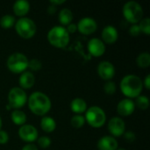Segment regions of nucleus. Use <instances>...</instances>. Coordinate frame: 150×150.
Listing matches in <instances>:
<instances>
[{"mask_svg":"<svg viewBox=\"0 0 150 150\" xmlns=\"http://www.w3.org/2000/svg\"><path fill=\"white\" fill-rule=\"evenodd\" d=\"M28 107L35 115L43 116L50 111L51 101L46 94L40 91H36L32 93L29 97Z\"/></svg>","mask_w":150,"mask_h":150,"instance_id":"obj_1","label":"nucleus"},{"mask_svg":"<svg viewBox=\"0 0 150 150\" xmlns=\"http://www.w3.org/2000/svg\"><path fill=\"white\" fill-rule=\"evenodd\" d=\"M142 88L143 83L142 79L135 75H127L124 76L120 82V91L129 99L140 96Z\"/></svg>","mask_w":150,"mask_h":150,"instance_id":"obj_2","label":"nucleus"},{"mask_svg":"<svg viewBox=\"0 0 150 150\" xmlns=\"http://www.w3.org/2000/svg\"><path fill=\"white\" fill-rule=\"evenodd\" d=\"M48 42L58 48L65 47L69 42V33L65 27L56 25L52 27L47 33Z\"/></svg>","mask_w":150,"mask_h":150,"instance_id":"obj_3","label":"nucleus"},{"mask_svg":"<svg viewBox=\"0 0 150 150\" xmlns=\"http://www.w3.org/2000/svg\"><path fill=\"white\" fill-rule=\"evenodd\" d=\"M123 15L126 20L133 25L137 24L143 18V9L135 1H129L123 6Z\"/></svg>","mask_w":150,"mask_h":150,"instance_id":"obj_4","label":"nucleus"},{"mask_svg":"<svg viewBox=\"0 0 150 150\" xmlns=\"http://www.w3.org/2000/svg\"><path fill=\"white\" fill-rule=\"evenodd\" d=\"M85 121L87 123L94 127V128H99L103 127L106 121V115L103 109H101L98 106H91L88 108L85 112Z\"/></svg>","mask_w":150,"mask_h":150,"instance_id":"obj_5","label":"nucleus"},{"mask_svg":"<svg viewBox=\"0 0 150 150\" xmlns=\"http://www.w3.org/2000/svg\"><path fill=\"white\" fill-rule=\"evenodd\" d=\"M15 30L21 38L31 39L35 35L37 28L33 19L23 17L16 22Z\"/></svg>","mask_w":150,"mask_h":150,"instance_id":"obj_6","label":"nucleus"},{"mask_svg":"<svg viewBox=\"0 0 150 150\" xmlns=\"http://www.w3.org/2000/svg\"><path fill=\"white\" fill-rule=\"evenodd\" d=\"M6 65L8 69L12 73H23L28 68V59L21 53H14L8 57Z\"/></svg>","mask_w":150,"mask_h":150,"instance_id":"obj_7","label":"nucleus"},{"mask_svg":"<svg viewBox=\"0 0 150 150\" xmlns=\"http://www.w3.org/2000/svg\"><path fill=\"white\" fill-rule=\"evenodd\" d=\"M27 101L25 92L20 87H14L10 90L8 93V102L11 107L18 110L25 105Z\"/></svg>","mask_w":150,"mask_h":150,"instance_id":"obj_8","label":"nucleus"},{"mask_svg":"<svg viewBox=\"0 0 150 150\" xmlns=\"http://www.w3.org/2000/svg\"><path fill=\"white\" fill-rule=\"evenodd\" d=\"M98 28V24L95 19L91 18H83L79 20V22L76 25V29L84 35H90L92 34L94 32H96Z\"/></svg>","mask_w":150,"mask_h":150,"instance_id":"obj_9","label":"nucleus"},{"mask_svg":"<svg viewBox=\"0 0 150 150\" xmlns=\"http://www.w3.org/2000/svg\"><path fill=\"white\" fill-rule=\"evenodd\" d=\"M18 135L22 141L32 143L38 139V130L32 125H23L18 130Z\"/></svg>","mask_w":150,"mask_h":150,"instance_id":"obj_10","label":"nucleus"},{"mask_svg":"<svg viewBox=\"0 0 150 150\" xmlns=\"http://www.w3.org/2000/svg\"><path fill=\"white\" fill-rule=\"evenodd\" d=\"M125 122L120 117H113L108 122V130L115 137H120L125 133Z\"/></svg>","mask_w":150,"mask_h":150,"instance_id":"obj_11","label":"nucleus"},{"mask_svg":"<svg viewBox=\"0 0 150 150\" xmlns=\"http://www.w3.org/2000/svg\"><path fill=\"white\" fill-rule=\"evenodd\" d=\"M98 76L106 81L111 80L113 78L115 75V68L112 63H111L108 61L101 62L98 66Z\"/></svg>","mask_w":150,"mask_h":150,"instance_id":"obj_12","label":"nucleus"},{"mask_svg":"<svg viewBox=\"0 0 150 150\" xmlns=\"http://www.w3.org/2000/svg\"><path fill=\"white\" fill-rule=\"evenodd\" d=\"M87 47H88L89 53L94 57H99L103 55L105 52V43L100 39H98V38H93L90 40L88 42Z\"/></svg>","mask_w":150,"mask_h":150,"instance_id":"obj_13","label":"nucleus"},{"mask_svg":"<svg viewBox=\"0 0 150 150\" xmlns=\"http://www.w3.org/2000/svg\"><path fill=\"white\" fill-rule=\"evenodd\" d=\"M135 110V105L134 102L132 99L125 98L119 102L117 105V112L121 116H129L131 115Z\"/></svg>","mask_w":150,"mask_h":150,"instance_id":"obj_14","label":"nucleus"},{"mask_svg":"<svg viewBox=\"0 0 150 150\" xmlns=\"http://www.w3.org/2000/svg\"><path fill=\"white\" fill-rule=\"evenodd\" d=\"M118 31L112 25H106L102 31V41L106 44H113L118 40Z\"/></svg>","mask_w":150,"mask_h":150,"instance_id":"obj_15","label":"nucleus"},{"mask_svg":"<svg viewBox=\"0 0 150 150\" xmlns=\"http://www.w3.org/2000/svg\"><path fill=\"white\" fill-rule=\"evenodd\" d=\"M98 150H116L118 149V142L113 136H104L98 142Z\"/></svg>","mask_w":150,"mask_h":150,"instance_id":"obj_16","label":"nucleus"},{"mask_svg":"<svg viewBox=\"0 0 150 150\" xmlns=\"http://www.w3.org/2000/svg\"><path fill=\"white\" fill-rule=\"evenodd\" d=\"M18 83H19L20 88L23 89V90L24 89L27 90V89L32 88L33 86L34 83H35V78H34L33 74L31 71L23 72L22 75L19 77Z\"/></svg>","mask_w":150,"mask_h":150,"instance_id":"obj_17","label":"nucleus"},{"mask_svg":"<svg viewBox=\"0 0 150 150\" xmlns=\"http://www.w3.org/2000/svg\"><path fill=\"white\" fill-rule=\"evenodd\" d=\"M30 10V4L26 0H18L16 1L13 4V11L15 15L18 17H24L28 13Z\"/></svg>","mask_w":150,"mask_h":150,"instance_id":"obj_18","label":"nucleus"},{"mask_svg":"<svg viewBox=\"0 0 150 150\" xmlns=\"http://www.w3.org/2000/svg\"><path fill=\"white\" fill-rule=\"evenodd\" d=\"M70 109L73 112L76 114H80L85 112L87 110V104L86 102L80 98H76L73 99L70 103Z\"/></svg>","mask_w":150,"mask_h":150,"instance_id":"obj_19","label":"nucleus"},{"mask_svg":"<svg viewBox=\"0 0 150 150\" xmlns=\"http://www.w3.org/2000/svg\"><path fill=\"white\" fill-rule=\"evenodd\" d=\"M40 127L44 132L52 133L56 127V123L54 120L51 117H43L40 121Z\"/></svg>","mask_w":150,"mask_h":150,"instance_id":"obj_20","label":"nucleus"},{"mask_svg":"<svg viewBox=\"0 0 150 150\" xmlns=\"http://www.w3.org/2000/svg\"><path fill=\"white\" fill-rule=\"evenodd\" d=\"M58 18L62 25H69V24H71V22L73 20V13L69 9L64 8V9L61 10Z\"/></svg>","mask_w":150,"mask_h":150,"instance_id":"obj_21","label":"nucleus"},{"mask_svg":"<svg viewBox=\"0 0 150 150\" xmlns=\"http://www.w3.org/2000/svg\"><path fill=\"white\" fill-rule=\"evenodd\" d=\"M11 120L15 125L18 126H23L25 125L26 121V115L25 114L24 112L19 111V110H15L11 112Z\"/></svg>","mask_w":150,"mask_h":150,"instance_id":"obj_22","label":"nucleus"},{"mask_svg":"<svg viewBox=\"0 0 150 150\" xmlns=\"http://www.w3.org/2000/svg\"><path fill=\"white\" fill-rule=\"evenodd\" d=\"M136 63L140 68H148L150 65V54L149 53L144 52L138 55L136 59Z\"/></svg>","mask_w":150,"mask_h":150,"instance_id":"obj_23","label":"nucleus"},{"mask_svg":"<svg viewBox=\"0 0 150 150\" xmlns=\"http://www.w3.org/2000/svg\"><path fill=\"white\" fill-rule=\"evenodd\" d=\"M15 24V18L10 14L3 16L0 19V25L4 29H9L12 27Z\"/></svg>","mask_w":150,"mask_h":150,"instance_id":"obj_24","label":"nucleus"},{"mask_svg":"<svg viewBox=\"0 0 150 150\" xmlns=\"http://www.w3.org/2000/svg\"><path fill=\"white\" fill-rule=\"evenodd\" d=\"M134 105L141 110H146L149 106V99L147 96L140 95L136 98V101Z\"/></svg>","mask_w":150,"mask_h":150,"instance_id":"obj_25","label":"nucleus"},{"mask_svg":"<svg viewBox=\"0 0 150 150\" xmlns=\"http://www.w3.org/2000/svg\"><path fill=\"white\" fill-rule=\"evenodd\" d=\"M70 124L74 128H81L85 124V119L80 114H76L71 118Z\"/></svg>","mask_w":150,"mask_h":150,"instance_id":"obj_26","label":"nucleus"},{"mask_svg":"<svg viewBox=\"0 0 150 150\" xmlns=\"http://www.w3.org/2000/svg\"><path fill=\"white\" fill-rule=\"evenodd\" d=\"M140 29H141V32L142 33H144L146 35H149L150 34V19L149 18H142L141 21H140V24L138 25Z\"/></svg>","mask_w":150,"mask_h":150,"instance_id":"obj_27","label":"nucleus"},{"mask_svg":"<svg viewBox=\"0 0 150 150\" xmlns=\"http://www.w3.org/2000/svg\"><path fill=\"white\" fill-rule=\"evenodd\" d=\"M41 62L38 59H32L28 61V68L32 71H40L41 69Z\"/></svg>","mask_w":150,"mask_h":150,"instance_id":"obj_28","label":"nucleus"},{"mask_svg":"<svg viewBox=\"0 0 150 150\" xmlns=\"http://www.w3.org/2000/svg\"><path fill=\"white\" fill-rule=\"evenodd\" d=\"M104 91L108 95H112L116 92V85L112 81H107L104 85Z\"/></svg>","mask_w":150,"mask_h":150,"instance_id":"obj_29","label":"nucleus"},{"mask_svg":"<svg viewBox=\"0 0 150 150\" xmlns=\"http://www.w3.org/2000/svg\"><path fill=\"white\" fill-rule=\"evenodd\" d=\"M38 145L41 149H47L51 145V140L47 136H41L38 139Z\"/></svg>","mask_w":150,"mask_h":150,"instance_id":"obj_30","label":"nucleus"},{"mask_svg":"<svg viewBox=\"0 0 150 150\" xmlns=\"http://www.w3.org/2000/svg\"><path fill=\"white\" fill-rule=\"evenodd\" d=\"M141 29L139 27V25L137 24L133 25L130 28H129V33L131 34V36L133 37H137L141 34Z\"/></svg>","mask_w":150,"mask_h":150,"instance_id":"obj_31","label":"nucleus"},{"mask_svg":"<svg viewBox=\"0 0 150 150\" xmlns=\"http://www.w3.org/2000/svg\"><path fill=\"white\" fill-rule=\"evenodd\" d=\"M135 134L132 131H127L124 133V139L127 142H134L135 141Z\"/></svg>","mask_w":150,"mask_h":150,"instance_id":"obj_32","label":"nucleus"},{"mask_svg":"<svg viewBox=\"0 0 150 150\" xmlns=\"http://www.w3.org/2000/svg\"><path fill=\"white\" fill-rule=\"evenodd\" d=\"M9 141V135L7 132L0 130V144H5Z\"/></svg>","mask_w":150,"mask_h":150,"instance_id":"obj_33","label":"nucleus"},{"mask_svg":"<svg viewBox=\"0 0 150 150\" xmlns=\"http://www.w3.org/2000/svg\"><path fill=\"white\" fill-rule=\"evenodd\" d=\"M21 150H38V148L34 144L29 143V144H26L25 146H24Z\"/></svg>","mask_w":150,"mask_h":150,"instance_id":"obj_34","label":"nucleus"},{"mask_svg":"<svg viewBox=\"0 0 150 150\" xmlns=\"http://www.w3.org/2000/svg\"><path fill=\"white\" fill-rule=\"evenodd\" d=\"M47 13H48L49 15H53V14H54V13L56 12V6L53 5V4H50V5L47 7Z\"/></svg>","mask_w":150,"mask_h":150,"instance_id":"obj_35","label":"nucleus"},{"mask_svg":"<svg viewBox=\"0 0 150 150\" xmlns=\"http://www.w3.org/2000/svg\"><path fill=\"white\" fill-rule=\"evenodd\" d=\"M143 85L146 87L147 90H149L150 89V75H147V76L145 77L144 79V82L142 83Z\"/></svg>","mask_w":150,"mask_h":150,"instance_id":"obj_36","label":"nucleus"},{"mask_svg":"<svg viewBox=\"0 0 150 150\" xmlns=\"http://www.w3.org/2000/svg\"><path fill=\"white\" fill-rule=\"evenodd\" d=\"M66 30L68 31V33H75L77 29H76V25L75 24H69L68 25V28H66Z\"/></svg>","mask_w":150,"mask_h":150,"instance_id":"obj_37","label":"nucleus"},{"mask_svg":"<svg viewBox=\"0 0 150 150\" xmlns=\"http://www.w3.org/2000/svg\"><path fill=\"white\" fill-rule=\"evenodd\" d=\"M66 1L65 0H59V1H57V0H51L50 1V4H53V5H54V6H56V5H60V4H64Z\"/></svg>","mask_w":150,"mask_h":150,"instance_id":"obj_38","label":"nucleus"},{"mask_svg":"<svg viewBox=\"0 0 150 150\" xmlns=\"http://www.w3.org/2000/svg\"><path fill=\"white\" fill-rule=\"evenodd\" d=\"M2 125H3V122H2V120H1V117H0V130H1Z\"/></svg>","mask_w":150,"mask_h":150,"instance_id":"obj_39","label":"nucleus"},{"mask_svg":"<svg viewBox=\"0 0 150 150\" xmlns=\"http://www.w3.org/2000/svg\"><path fill=\"white\" fill-rule=\"evenodd\" d=\"M116 150H126L125 149H117Z\"/></svg>","mask_w":150,"mask_h":150,"instance_id":"obj_40","label":"nucleus"}]
</instances>
